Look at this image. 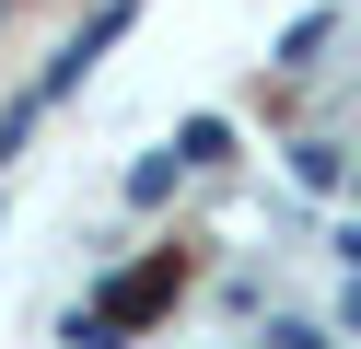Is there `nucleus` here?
<instances>
[{"mask_svg":"<svg viewBox=\"0 0 361 349\" xmlns=\"http://www.w3.org/2000/svg\"><path fill=\"white\" fill-rule=\"evenodd\" d=\"M257 152V221H164L59 314V349H361V12L280 35Z\"/></svg>","mask_w":361,"mask_h":349,"instance_id":"1","label":"nucleus"}]
</instances>
